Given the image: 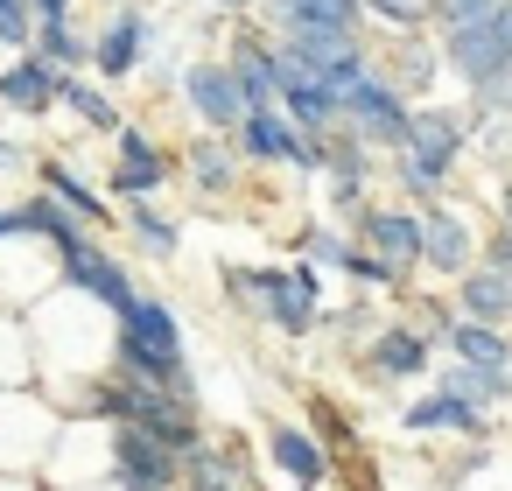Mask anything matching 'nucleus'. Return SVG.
Returning <instances> with one entry per match:
<instances>
[{
  "mask_svg": "<svg viewBox=\"0 0 512 491\" xmlns=\"http://www.w3.org/2000/svg\"><path fill=\"white\" fill-rule=\"evenodd\" d=\"M0 43H8V50L36 43V0H0Z\"/></svg>",
  "mask_w": 512,
  "mask_h": 491,
  "instance_id": "nucleus-34",
  "label": "nucleus"
},
{
  "mask_svg": "<svg viewBox=\"0 0 512 491\" xmlns=\"http://www.w3.org/2000/svg\"><path fill=\"white\" fill-rule=\"evenodd\" d=\"M113 365L148 372V379H169L176 393H197L190 344H183V316H176L162 295H141L127 316H113ZM197 400H204V393H197Z\"/></svg>",
  "mask_w": 512,
  "mask_h": 491,
  "instance_id": "nucleus-3",
  "label": "nucleus"
},
{
  "mask_svg": "<svg viewBox=\"0 0 512 491\" xmlns=\"http://www.w3.org/2000/svg\"><path fill=\"white\" fill-rule=\"evenodd\" d=\"M0 106L22 120H50V106H64V71L43 64L36 50H15L8 71H0Z\"/></svg>",
  "mask_w": 512,
  "mask_h": 491,
  "instance_id": "nucleus-20",
  "label": "nucleus"
},
{
  "mask_svg": "<svg viewBox=\"0 0 512 491\" xmlns=\"http://www.w3.org/2000/svg\"><path fill=\"white\" fill-rule=\"evenodd\" d=\"M498 8L505 0H435V29H463V22H484Z\"/></svg>",
  "mask_w": 512,
  "mask_h": 491,
  "instance_id": "nucleus-36",
  "label": "nucleus"
},
{
  "mask_svg": "<svg viewBox=\"0 0 512 491\" xmlns=\"http://www.w3.org/2000/svg\"><path fill=\"white\" fill-rule=\"evenodd\" d=\"M407 120H414V99L393 92L379 71H365V78L344 92V127L365 134L379 155H400V148H407Z\"/></svg>",
  "mask_w": 512,
  "mask_h": 491,
  "instance_id": "nucleus-9",
  "label": "nucleus"
},
{
  "mask_svg": "<svg viewBox=\"0 0 512 491\" xmlns=\"http://www.w3.org/2000/svg\"><path fill=\"white\" fill-rule=\"evenodd\" d=\"M43 64H57L64 78H78V71H92V36L78 29V22H36V43H29Z\"/></svg>",
  "mask_w": 512,
  "mask_h": 491,
  "instance_id": "nucleus-29",
  "label": "nucleus"
},
{
  "mask_svg": "<svg viewBox=\"0 0 512 491\" xmlns=\"http://www.w3.org/2000/svg\"><path fill=\"white\" fill-rule=\"evenodd\" d=\"M148 50H155V22H148V8H106V22H99V36H92V78L113 92V85H127L141 64H148Z\"/></svg>",
  "mask_w": 512,
  "mask_h": 491,
  "instance_id": "nucleus-12",
  "label": "nucleus"
},
{
  "mask_svg": "<svg viewBox=\"0 0 512 491\" xmlns=\"http://www.w3.org/2000/svg\"><path fill=\"white\" fill-rule=\"evenodd\" d=\"M260 449H267L274 477H288L295 491H330V484H337V470H344V463L316 442V428H309V421H267Z\"/></svg>",
  "mask_w": 512,
  "mask_h": 491,
  "instance_id": "nucleus-15",
  "label": "nucleus"
},
{
  "mask_svg": "<svg viewBox=\"0 0 512 491\" xmlns=\"http://www.w3.org/2000/svg\"><path fill=\"white\" fill-rule=\"evenodd\" d=\"M176 169H183V183H190L197 197H225V190L239 183V169H246V162H239L232 134H204V127H197V141L176 155Z\"/></svg>",
  "mask_w": 512,
  "mask_h": 491,
  "instance_id": "nucleus-22",
  "label": "nucleus"
},
{
  "mask_svg": "<svg viewBox=\"0 0 512 491\" xmlns=\"http://www.w3.org/2000/svg\"><path fill=\"white\" fill-rule=\"evenodd\" d=\"M365 22L400 36V29H435V0H365Z\"/></svg>",
  "mask_w": 512,
  "mask_h": 491,
  "instance_id": "nucleus-32",
  "label": "nucleus"
},
{
  "mask_svg": "<svg viewBox=\"0 0 512 491\" xmlns=\"http://www.w3.org/2000/svg\"><path fill=\"white\" fill-rule=\"evenodd\" d=\"M0 71H8V43H0Z\"/></svg>",
  "mask_w": 512,
  "mask_h": 491,
  "instance_id": "nucleus-40",
  "label": "nucleus"
},
{
  "mask_svg": "<svg viewBox=\"0 0 512 491\" xmlns=\"http://www.w3.org/2000/svg\"><path fill=\"white\" fill-rule=\"evenodd\" d=\"M400 428H407V435H463V442H484V435H491V414H484V407H470L456 386H442V379H435L421 400H407V407H400Z\"/></svg>",
  "mask_w": 512,
  "mask_h": 491,
  "instance_id": "nucleus-19",
  "label": "nucleus"
},
{
  "mask_svg": "<svg viewBox=\"0 0 512 491\" xmlns=\"http://www.w3.org/2000/svg\"><path fill=\"white\" fill-rule=\"evenodd\" d=\"M344 274H351L365 295H400V288H393V274H386V267H379V260L358 246V239H351V260H344Z\"/></svg>",
  "mask_w": 512,
  "mask_h": 491,
  "instance_id": "nucleus-35",
  "label": "nucleus"
},
{
  "mask_svg": "<svg viewBox=\"0 0 512 491\" xmlns=\"http://www.w3.org/2000/svg\"><path fill=\"white\" fill-rule=\"evenodd\" d=\"M64 274V253L36 232H8L0 239V309H36Z\"/></svg>",
  "mask_w": 512,
  "mask_h": 491,
  "instance_id": "nucleus-11",
  "label": "nucleus"
},
{
  "mask_svg": "<svg viewBox=\"0 0 512 491\" xmlns=\"http://www.w3.org/2000/svg\"><path fill=\"white\" fill-rule=\"evenodd\" d=\"M372 71H379L393 92H407V99L421 106L428 85H435V71H442V43H435V29H400V36H386V43L372 50Z\"/></svg>",
  "mask_w": 512,
  "mask_h": 491,
  "instance_id": "nucleus-18",
  "label": "nucleus"
},
{
  "mask_svg": "<svg viewBox=\"0 0 512 491\" xmlns=\"http://www.w3.org/2000/svg\"><path fill=\"white\" fill-rule=\"evenodd\" d=\"M225 302L281 337H309L323 323V267H225Z\"/></svg>",
  "mask_w": 512,
  "mask_h": 491,
  "instance_id": "nucleus-2",
  "label": "nucleus"
},
{
  "mask_svg": "<svg viewBox=\"0 0 512 491\" xmlns=\"http://www.w3.org/2000/svg\"><path fill=\"white\" fill-rule=\"evenodd\" d=\"M36 176H43V190H50L57 204H71L85 225H106V232H113V197H106V183H85V169H71V162H57V155H50Z\"/></svg>",
  "mask_w": 512,
  "mask_h": 491,
  "instance_id": "nucleus-23",
  "label": "nucleus"
},
{
  "mask_svg": "<svg viewBox=\"0 0 512 491\" xmlns=\"http://www.w3.org/2000/svg\"><path fill=\"white\" fill-rule=\"evenodd\" d=\"M477 127H484V120H477L470 106H442V99H421V106H414L407 148L386 155V162H393V183H400V197H407L414 211L442 204V190H449V176H456V162H463V148H470Z\"/></svg>",
  "mask_w": 512,
  "mask_h": 491,
  "instance_id": "nucleus-1",
  "label": "nucleus"
},
{
  "mask_svg": "<svg viewBox=\"0 0 512 491\" xmlns=\"http://www.w3.org/2000/svg\"><path fill=\"white\" fill-rule=\"evenodd\" d=\"M22 232H36V239H50L57 253H78V246H92L99 239V225H85L71 204H57L50 190H36L29 204H22Z\"/></svg>",
  "mask_w": 512,
  "mask_h": 491,
  "instance_id": "nucleus-24",
  "label": "nucleus"
},
{
  "mask_svg": "<svg viewBox=\"0 0 512 491\" xmlns=\"http://www.w3.org/2000/svg\"><path fill=\"white\" fill-rule=\"evenodd\" d=\"M0 491H50L43 477H0Z\"/></svg>",
  "mask_w": 512,
  "mask_h": 491,
  "instance_id": "nucleus-39",
  "label": "nucleus"
},
{
  "mask_svg": "<svg viewBox=\"0 0 512 491\" xmlns=\"http://www.w3.org/2000/svg\"><path fill=\"white\" fill-rule=\"evenodd\" d=\"M176 176V155L155 141V134H141L134 120L113 134V169H106V197L113 204H134V197H155L162 183Z\"/></svg>",
  "mask_w": 512,
  "mask_h": 491,
  "instance_id": "nucleus-13",
  "label": "nucleus"
},
{
  "mask_svg": "<svg viewBox=\"0 0 512 491\" xmlns=\"http://www.w3.org/2000/svg\"><path fill=\"white\" fill-rule=\"evenodd\" d=\"M64 407L36 386H0V477H43Z\"/></svg>",
  "mask_w": 512,
  "mask_h": 491,
  "instance_id": "nucleus-4",
  "label": "nucleus"
},
{
  "mask_svg": "<svg viewBox=\"0 0 512 491\" xmlns=\"http://www.w3.org/2000/svg\"><path fill=\"white\" fill-rule=\"evenodd\" d=\"M204 8H218V15H232V22H239V15H253V0H204Z\"/></svg>",
  "mask_w": 512,
  "mask_h": 491,
  "instance_id": "nucleus-38",
  "label": "nucleus"
},
{
  "mask_svg": "<svg viewBox=\"0 0 512 491\" xmlns=\"http://www.w3.org/2000/svg\"><path fill=\"white\" fill-rule=\"evenodd\" d=\"M484 260V232L442 197L421 211V274H442V281H463L470 267Z\"/></svg>",
  "mask_w": 512,
  "mask_h": 491,
  "instance_id": "nucleus-14",
  "label": "nucleus"
},
{
  "mask_svg": "<svg viewBox=\"0 0 512 491\" xmlns=\"http://www.w3.org/2000/svg\"><path fill=\"white\" fill-rule=\"evenodd\" d=\"M309 428H316V442H323L337 463H358V428L344 421V407H337L330 393H316V400H309Z\"/></svg>",
  "mask_w": 512,
  "mask_h": 491,
  "instance_id": "nucleus-31",
  "label": "nucleus"
},
{
  "mask_svg": "<svg viewBox=\"0 0 512 491\" xmlns=\"http://www.w3.org/2000/svg\"><path fill=\"white\" fill-rule=\"evenodd\" d=\"M225 64H232V78L246 85V99L253 106H281V71H288V57H281V36L260 22H239L232 29V43H225Z\"/></svg>",
  "mask_w": 512,
  "mask_h": 491,
  "instance_id": "nucleus-16",
  "label": "nucleus"
},
{
  "mask_svg": "<svg viewBox=\"0 0 512 491\" xmlns=\"http://www.w3.org/2000/svg\"><path fill=\"white\" fill-rule=\"evenodd\" d=\"M36 372H43L36 330L22 323V309H0V386H29Z\"/></svg>",
  "mask_w": 512,
  "mask_h": 491,
  "instance_id": "nucleus-28",
  "label": "nucleus"
},
{
  "mask_svg": "<svg viewBox=\"0 0 512 491\" xmlns=\"http://www.w3.org/2000/svg\"><path fill=\"white\" fill-rule=\"evenodd\" d=\"M113 484L120 491H183V449L141 421H113Z\"/></svg>",
  "mask_w": 512,
  "mask_h": 491,
  "instance_id": "nucleus-7",
  "label": "nucleus"
},
{
  "mask_svg": "<svg viewBox=\"0 0 512 491\" xmlns=\"http://www.w3.org/2000/svg\"><path fill=\"white\" fill-rule=\"evenodd\" d=\"M183 106L204 134H239V120L253 113V99H246V85L232 78L225 57H190L183 64Z\"/></svg>",
  "mask_w": 512,
  "mask_h": 491,
  "instance_id": "nucleus-8",
  "label": "nucleus"
},
{
  "mask_svg": "<svg viewBox=\"0 0 512 491\" xmlns=\"http://www.w3.org/2000/svg\"><path fill=\"white\" fill-rule=\"evenodd\" d=\"M120 225H127V232H134V246H141V253H155V260H176V253H183V225H176L155 197L120 204Z\"/></svg>",
  "mask_w": 512,
  "mask_h": 491,
  "instance_id": "nucleus-27",
  "label": "nucleus"
},
{
  "mask_svg": "<svg viewBox=\"0 0 512 491\" xmlns=\"http://www.w3.org/2000/svg\"><path fill=\"white\" fill-rule=\"evenodd\" d=\"M64 113H78V127H92V134H106V141L127 127L120 99H113V92H99L85 71H78V78H64Z\"/></svg>",
  "mask_w": 512,
  "mask_h": 491,
  "instance_id": "nucleus-30",
  "label": "nucleus"
},
{
  "mask_svg": "<svg viewBox=\"0 0 512 491\" xmlns=\"http://www.w3.org/2000/svg\"><path fill=\"white\" fill-rule=\"evenodd\" d=\"M351 239L393 274V288L407 295V281L421 274V211L414 204H372L358 225H351Z\"/></svg>",
  "mask_w": 512,
  "mask_h": 491,
  "instance_id": "nucleus-6",
  "label": "nucleus"
},
{
  "mask_svg": "<svg viewBox=\"0 0 512 491\" xmlns=\"http://www.w3.org/2000/svg\"><path fill=\"white\" fill-rule=\"evenodd\" d=\"M57 281H64V288H78V295H92L106 316H127V309L141 302V288H134L127 260H113V253H106V239H92V246L64 253V274H57Z\"/></svg>",
  "mask_w": 512,
  "mask_h": 491,
  "instance_id": "nucleus-17",
  "label": "nucleus"
},
{
  "mask_svg": "<svg viewBox=\"0 0 512 491\" xmlns=\"http://www.w3.org/2000/svg\"><path fill=\"white\" fill-rule=\"evenodd\" d=\"M442 386H456L470 407L498 414L512 407V365H463V358H442Z\"/></svg>",
  "mask_w": 512,
  "mask_h": 491,
  "instance_id": "nucleus-26",
  "label": "nucleus"
},
{
  "mask_svg": "<svg viewBox=\"0 0 512 491\" xmlns=\"http://www.w3.org/2000/svg\"><path fill=\"white\" fill-rule=\"evenodd\" d=\"M295 246L309 267H330V274H344V260H351V232H337V225H309Z\"/></svg>",
  "mask_w": 512,
  "mask_h": 491,
  "instance_id": "nucleus-33",
  "label": "nucleus"
},
{
  "mask_svg": "<svg viewBox=\"0 0 512 491\" xmlns=\"http://www.w3.org/2000/svg\"><path fill=\"white\" fill-rule=\"evenodd\" d=\"M442 358H463V365H512V330L456 316V323L442 330Z\"/></svg>",
  "mask_w": 512,
  "mask_h": 491,
  "instance_id": "nucleus-25",
  "label": "nucleus"
},
{
  "mask_svg": "<svg viewBox=\"0 0 512 491\" xmlns=\"http://www.w3.org/2000/svg\"><path fill=\"white\" fill-rule=\"evenodd\" d=\"M435 351H442V344H435L421 323L393 316V323H379V330L358 344V365H365V379L407 386V379H428V372H435Z\"/></svg>",
  "mask_w": 512,
  "mask_h": 491,
  "instance_id": "nucleus-10",
  "label": "nucleus"
},
{
  "mask_svg": "<svg viewBox=\"0 0 512 491\" xmlns=\"http://www.w3.org/2000/svg\"><path fill=\"white\" fill-rule=\"evenodd\" d=\"M449 302H456V316H470V323H498V330H512V267L477 260L463 281H449Z\"/></svg>",
  "mask_w": 512,
  "mask_h": 491,
  "instance_id": "nucleus-21",
  "label": "nucleus"
},
{
  "mask_svg": "<svg viewBox=\"0 0 512 491\" xmlns=\"http://www.w3.org/2000/svg\"><path fill=\"white\" fill-rule=\"evenodd\" d=\"M232 148H239V162H253V169H295V176H323V148L281 113V106H253L246 120H239V134H232Z\"/></svg>",
  "mask_w": 512,
  "mask_h": 491,
  "instance_id": "nucleus-5",
  "label": "nucleus"
},
{
  "mask_svg": "<svg viewBox=\"0 0 512 491\" xmlns=\"http://www.w3.org/2000/svg\"><path fill=\"white\" fill-rule=\"evenodd\" d=\"M106 8H127V0H106Z\"/></svg>",
  "mask_w": 512,
  "mask_h": 491,
  "instance_id": "nucleus-41",
  "label": "nucleus"
},
{
  "mask_svg": "<svg viewBox=\"0 0 512 491\" xmlns=\"http://www.w3.org/2000/svg\"><path fill=\"white\" fill-rule=\"evenodd\" d=\"M484 260H491V267H512V218H498V225L484 232Z\"/></svg>",
  "mask_w": 512,
  "mask_h": 491,
  "instance_id": "nucleus-37",
  "label": "nucleus"
}]
</instances>
